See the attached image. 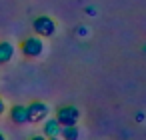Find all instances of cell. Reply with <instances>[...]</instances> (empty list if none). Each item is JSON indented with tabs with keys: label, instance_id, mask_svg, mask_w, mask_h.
I'll use <instances>...</instances> for the list:
<instances>
[{
	"label": "cell",
	"instance_id": "obj_1",
	"mask_svg": "<svg viewBox=\"0 0 146 140\" xmlns=\"http://www.w3.org/2000/svg\"><path fill=\"white\" fill-rule=\"evenodd\" d=\"M20 48H22V54H24V56H28V58H36V56L42 54L44 44H42L40 36H30V38H26V40L22 42Z\"/></svg>",
	"mask_w": 146,
	"mask_h": 140
},
{
	"label": "cell",
	"instance_id": "obj_2",
	"mask_svg": "<svg viewBox=\"0 0 146 140\" xmlns=\"http://www.w3.org/2000/svg\"><path fill=\"white\" fill-rule=\"evenodd\" d=\"M32 28H34V32H36L38 36H52L54 30H56V24H54V20H52L50 16H38V18L34 20Z\"/></svg>",
	"mask_w": 146,
	"mask_h": 140
},
{
	"label": "cell",
	"instance_id": "obj_3",
	"mask_svg": "<svg viewBox=\"0 0 146 140\" xmlns=\"http://www.w3.org/2000/svg\"><path fill=\"white\" fill-rule=\"evenodd\" d=\"M78 116H80L78 108H74V106H62L56 112V120L60 122V126H74Z\"/></svg>",
	"mask_w": 146,
	"mask_h": 140
},
{
	"label": "cell",
	"instance_id": "obj_4",
	"mask_svg": "<svg viewBox=\"0 0 146 140\" xmlns=\"http://www.w3.org/2000/svg\"><path fill=\"white\" fill-rule=\"evenodd\" d=\"M28 108V122H40V120H46L48 116V104L44 102H32Z\"/></svg>",
	"mask_w": 146,
	"mask_h": 140
},
{
	"label": "cell",
	"instance_id": "obj_5",
	"mask_svg": "<svg viewBox=\"0 0 146 140\" xmlns=\"http://www.w3.org/2000/svg\"><path fill=\"white\" fill-rule=\"evenodd\" d=\"M10 118H12V122H16V124H26V122H28V108L22 106V104L12 106V108H10Z\"/></svg>",
	"mask_w": 146,
	"mask_h": 140
},
{
	"label": "cell",
	"instance_id": "obj_6",
	"mask_svg": "<svg viewBox=\"0 0 146 140\" xmlns=\"http://www.w3.org/2000/svg\"><path fill=\"white\" fill-rule=\"evenodd\" d=\"M14 56V46L10 42H0V64H8Z\"/></svg>",
	"mask_w": 146,
	"mask_h": 140
},
{
	"label": "cell",
	"instance_id": "obj_7",
	"mask_svg": "<svg viewBox=\"0 0 146 140\" xmlns=\"http://www.w3.org/2000/svg\"><path fill=\"white\" fill-rule=\"evenodd\" d=\"M44 134L46 136H58L60 134V122L56 120V118H52V120H46L44 122Z\"/></svg>",
	"mask_w": 146,
	"mask_h": 140
},
{
	"label": "cell",
	"instance_id": "obj_8",
	"mask_svg": "<svg viewBox=\"0 0 146 140\" xmlns=\"http://www.w3.org/2000/svg\"><path fill=\"white\" fill-rule=\"evenodd\" d=\"M62 136H64L66 140H76V138H78V130H76L74 126H64V128H62Z\"/></svg>",
	"mask_w": 146,
	"mask_h": 140
},
{
	"label": "cell",
	"instance_id": "obj_9",
	"mask_svg": "<svg viewBox=\"0 0 146 140\" xmlns=\"http://www.w3.org/2000/svg\"><path fill=\"white\" fill-rule=\"evenodd\" d=\"M4 110H6V104H4V100H2V98H0V116L4 114Z\"/></svg>",
	"mask_w": 146,
	"mask_h": 140
},
{
	"label": "cell",
	"instance_id": "obj_10",
	"mask_svg": "<svg viewBox=\"0 0 146 140\" xmlns=\"http://www.w3.org/2000/svg\"><path fill=\"white\" fill-rule=\"evenodd\" d=\"M30 140H46V138H44V136H32Z\"/></svg>",
	"mask_w": 146,
	"mask_h": 140
},
{
	"label": "cell",
	"instance_id": "obj_11",
	"mask_svg": "<svg viewBox=\"0 0 146 140\" xmlns=\"http://www.w3.org/2000/svg\"><path fill=\"white\" fill-rule=\"evenodd\" d=\"M0 140H6V138H4V134H2V132H0Z\"/></svg>",
	"mask_w": 146,
	"mask_h": 140
},
{
	"label": "cell",
	"instance_id": "obj_12",
	"mask_svg": "<svg viewBox=\"0 0 146 140\" xmlns=\"http://www.w3.org/2000/svg\"><path fill=\"white\" fill-rule=\"evenodd\" d=\"M50 140H56V136H52V138H50Z\"/></svg>",
	"mask_w": 146,
	"mask_h": 140
}]
</instances>
